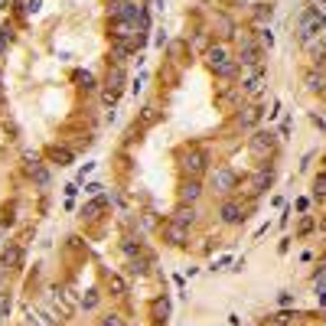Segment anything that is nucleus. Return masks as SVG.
Segmentation results:
<instances>
[{
    "label": "nucleus",
    "mask_w": 326,
    "mask_h": 326,
    "mask_svg": "<svg viewBox=\"0 0 326 326\" xmlns=\"http://www.w3.org/2000/svg\"><path fill=\"white\" fill-rule=\"evenodd\" d=\"M111 290H114V294H124V280H121V277H111Z\"/></svg>",
    "instance_id": "obj_23"
},
{
    "label": "nucleus",
    "mask_w": 326,
    "mask_h": 326,
    "mask_svg": "<svg viewBox=\"0 0 326 326\" xmlns=\"http://www.w3.org/2000/svg\"><path fill=\"white\" fill-rule=\"evenodd\" d=\"M323 30H326V16H323V10L310 7V10H307V13L300 16V39H313V36H323Z\"/></svg>",
    "instance_id": "obj_1"
},
{
    "label": "nucleus",
    "mask_w": 326,
    "mask_h": 326,
    "mask_svg": "<svg viewBox=\"0 0 326 326\" xmlns=\"http://www.w3.org/2000/svg\"><path fill=\"white\" fill-rule=\"evenodd\" d=\"M183 173H186L189 179H199L202 173H206V154H202V150H186V154H183Z\"/></svg>",
    "instance_id": "obj_2"
},
{
    "label": "nucleus",
    "mask_w": 326,
    "mask_h": 326,
    "mask_svg": "<svg viewBox=\"0 0 326 326\" xmlns=\"http://www.w3.org/2000/svg\"><path fill=\"white\" fill-rule=\"evenodd\" d=\"M199 193H202V189H199V179H183V189H179V199H183V202H189V206H193V202L196 199H199Z\"/></svg>",
    "instance_id": "obj_9"
},
{
    "label": "nucleus",
    "mask_w": 326,
    "mask_h": 326,
    "mask_svg": "<svg viewBox=\"0 0 326 326\" xmlns=\"http://www.w3.org/2000/svg\"><path fill=\"white\" fill-rule=\"evenodd\" d=\"M222 218H225L228 225L241 222V218H245V216H241V206H238V202H225V206H222Z\"/></svg>",
    "instance_id": "obj_11"
},
{
    "label": "nucleus",
    "mask_w": 326,
    "mask_h": 326,
    "mask_svg": "<svg viewBox=\"0 0 326 326\" xmlns=\"http://www.w3.org/2000/svg\"><path fill=\"white\" fill-rule=\"evenodd\" d=\"M7 310H10V297H7V294H0V317H3Z\"/></svg>",
    "instance_id": "obj_24"
},
{
    "label": "nucleus",
    "mask_w": 326,
    "mask_h": 326,
    "mask_svg": "<svg viewBox=\"0 0 326 326\" xmlns=\"http://www.w3.org/2000/svg\"><path fill=\"white\" fill-rule=\"evenodd\" d=\"M121 85H124V69H121V65H114V69L108 72V78H105V101H108V105H114V101H117Z\"/></svg>",
    "instance_id": "obj_3"
},
{
    "label": "nucleus",
    "mask_w": 326,
    "mask_h": 326,
    "mask_svg": "<svg viewBox=\"0 0 326 326\" xmlns=\"http://www.w3.org/2000/svg\"><path fill=\"white\" fill-rule=\"evenodd\" d=\"M101 326H121V317H105V323Z\"/></svg>",
    "instance_id": "obj_28"
},
{
    "label": "nucleus",
    "mask_w": 326,
    "mask_h": 326,
    "mask_svg": "<svg viewBox=\"0 0 326 326\" xmlns=\"http://www.w3.org/2000/svg\"><path fill=\"white\" fill-rule=\"evenodd\" d=\"M271 179H274V173H271V170H258V173H255V179H251V189H248V193H251V196H261L264 189L271 186Z\"/></svg>",
    "instance_id": "obj_8"
},
{
    "label": "nucleus",
    "mask_w": 326,
    "mask_h": 326,
    "mask_svg": "<svg viewBox=\"0 0 326 326\" xmlns=\"http://www.w3.org/2000/svg\"><path fill=\"white\" fill-rule=\"evenodd\" d=\"M26 160H30V166H26V170H30V176L36 179L39 186H46V183H49V173H46V170H43V166L36 163V157H26Z\"/></svg>",
    "instance_id": "obj_13"
},
{
    "label": "nucleus",
    "mask_w": 326,
    "mask_h": 326,
    "mask_svg": "<svg viewBox=\"0 0 326 326\" xmlns=\"http://www.w3.org/2000/svg\"><path fill=\"white\" fill-rule=\"evenodd\" d=\"M261 85H264V69H261V65H255L251 78L245 82V92H248V95H258V92H261Z\"/></svg>",
    "instance_id": "obj_10"
},
{
    "label": "nucleus",
    "mask_w": 326,
    "mask_h": 326,
    "mask_svg": "<svg viewBox=\"0 0 326 326\" xmlns=\"http://www.w3.org/2000/svg\"><path fill=\"white\" fill-rule=\"evenodd\" d=\"M85 193H88V196H95V193H101V183H88V186H85Z\"/></svg>",
    "instance_id": "obj_27"
},
{
    "label": "nucleus",
    "mask_w": 326,
    "mask_h": 326,
    "mask_svg": "<svg viewBox=\"0 0 326 326\" xmlns=\"http://www.w3.org/2000/svg\"><path fill=\"white\" fill-rule=\"evenodd\" d=\"M147 271V258H134L131 261V274H144Z\"/></svg>",
    "instance_id": "obj_20"
},
{
    "label": "nucleus",
    "mask_w": 326,
    "mask_h": 326,
    "mask_svg": "<svg viewBox=\"0 0 326 326\" xmlns=\"http://www.w3.org/2000/svg\"><path fill=\"white\" fill-rule=\"evenodd\" d=\"M166 238H170L173 245H183V241H186V225H176V222H170V228H166Z\"/></svg>",
    "instance_id": "obj_14"
},
{
    "label": "nucleus",
    "mask_w": 326,
    "mask_h": 326,
    "mask_svg": "<svg viewBox=\"0 0 326 326\" xmlns=\"http://www.w3.org/2000/svg\"><path fill=\"white\" fill-rule=\"evenodd\" d=\"M53 160L59 163V166H65V163L72 160V150H65V147H62V150H53Z\"/></svg>",
    "instance_id": "obj_19"
},
{
    "label": "nucleus",
    "mask_w": 326,
    "mask_h": 326,
    "mask_svg": "<svg viewBox=\"0 0 326 326\" xmlns=\"http://www.w3.org/2000/svg\"><path fill=\"white\" fill-rule=\"evenodd\" d=\"M320 46H323V53H326V33H323V36H320Z\"/></svg>",
    "instance_id": "obj_29"
},
{
    "label": "nucleus",
    "mask_w": 326,
    "mask_h": 326,
    "mask_svg": "<svg viewBox=\"0 0 326 326\" xmlns=\"http://www.w3.org/2000/svg\"><path fill=\"white\" fill-rule=\"evenodd\" d=\"M258 46L255 43H251V39H245V43H241V49H238V62L241 65H258Z\"/></svg>",
    "instance_id": "obj_7"
},
{
    "label": "nucleus",
    "mask_w": 326,
    "mask_h": 326,
    "mask_svg": "<svg viewBox=\"0 0 326 326\" xmlns=\"http://www.w3.org/2000/svg\"><path fill=\"white\" fill-rule=\"evenodd\" d=\"M23 10H26V13H36V10H39V0H26Z\"/></svg>",
    "instance_id": "obj_26"
},
{
    "label": "nucleus",
    "mask_w": 326,
    "mask_h": 326,
    "mask_svg": "<svg viewBox=\"0 0 326 326\" xmlns=\"http://www.w3.org/2000/svg\"><path fill=\"white\" fill-rule=\"evenodd\" d=\"M212 186H216V193H232L235 189V173L232 170H216L212 173Z\"/></svg>",
    "instance_id": "obj_6"
},
{
    "label": "nucleus",
    "mask_w": 326,
    "mask_h": 326,
    "mask_svg": "<svg viewBox=\"0 0 326 326\" xmlns=\"http://www.w3.org/2000/svg\"><path fill=\"white\" fill-rule=\"evenodd\" d=\"M105 206H108V199H105V196H101V199H95V202H88V206H85V216H95V212H101Z\"/></svg>",
    "instance_id": "obj_18"
},
{
    "label": "nucleus",
    "mask_w": 326,
    "mask_h": 326,
    "mask_svg": "<svg viewBox=\"0 0 326 326\" xmlns=\"http://www.w3.org/2000/svg\"><path fill=\"white\" fill-rule=\"evenodd\" d=\"M0 261L7 264V268H16V264H20V248H16V245H10V248L3 251V258H0Z\"/></svg>",
    "instance_id": "obj_15"
},
{
    "label": "nucleus",
    "mask_w": 326,
    "mask_h": 326,
    "mask_svg": "<svg viewBox=\"0 0 326 326\" xmlns=\"http://www.w3.org/2000/svg\"><path fill=\"white\" fill-rule=\"evenodd\" d=\"M271 13H274V10H271V3H258V7H255V16H258V23H264V20H271Z\"/></svg>",
    "instance_id": "obj_17"
},
{
    "label": "nucleus",
    "mask_w": 326,
    "mask_h": 326,
    "mask_svg": "<svg viewBox=\"0 0 326 326\" xmlns=\"http://www.w3.org/2000/svg\"><path fill=\"white\" fill-rule=\"evenodd\" d=\"M206 59H209V65L218 72V75H232L235 72V62H228V53L222 46H212L209 53H206Z\"/></svg>",
    "instance_id": "obj_4"
},
{
    "label": "nucleus",
    "mask_w": 326,
    "mask_h": 326,
    "mask_svg": "<svg viewBox=\"0 0 326 326\" xmlns=\"http://www.w3.org/2000/svg\"><path fill=\"white\" fill-rule=\"evenodd\" d=\"M271 150H274V134L258 131L255 137H251V154H255V157H268Z\"/></svg>",
    "instance_id": "obj_5"
},
{
    "label": "nucleus",
    "mask_w": 326,
    "mask_h": 326,
    "mask_svg": "<svg viewBox=\"0 0 326 326\" xmlns=\"http://www.w3.org/2000/svg\"><path fill=\"white\" fill-rule=\"evenodd\" d=\"M258 117H261V108H245V114H241L238 121H241V124H245V127H251V124H255V121H258Z\"/></svg>",
    "instance_id": "obj_16"
},
{
    "label": "nucleus",
    "mask_w": 326,
    "mask_h": 326,
    "mask_svg": "<svg viewBox=\"0 0 326 326\" xmlns=\"http://www.w3.org/2000/svg\"><path fill=\"white\" fill-rule=\"evenodd\" d=\"M82 307H85V310H95V307H98V294L88 290V297H82Z\"/></svg>",
    "instance_id": "obj_21"
},
{
    "label": "nucleus",
    "mask_w": 326,
    "mask_h": 326,
    "mask_svg": "<svg viewBox=\"0 0 326 326\" xmlns=\"http://www.w3.org/2000/svg\"><path fill=\"white\" fill-rule=\"evenodd\" d=\"M92 170H95V163H85V166L78 170V179H85V176H88V173H92Z\"/></svg>",
    "instance_id": "obj_25"
},
{
    "label": "nucleus",
    "mask_w": 326,
    "mask_h": 326,
    "mask_svg": "<svg viewBox=\"0 0 326 326\" xmlns=\"http://www.w3.org/2000/svg\"><path fill=\"white\" fill-rule=\"evenodd\" d=\"M261 43H264L268 49L274 46V36H271V30H268V26H261Z\"/></svg>",
    "instance_id": "obj_22"
},
{
    "label": "nucleus",
    "mask_w": 326,
    "mask_h": 326,
    "mask_svg": "<svg viewBox=\"0 0 326 326\" xmlns=\"http://www.w3.org/2000/svg\"><path fill=\"white\" fill-rule=\"evenodd\" d=\"M193 218H196L193 206H179V209L173 212V222H176V225H193Z\"/></svg>",
    "instance_id": "obj_12"
}]
</instances>
